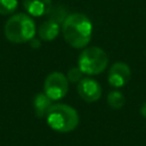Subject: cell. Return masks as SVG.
I'll return each instance as SVG.
<instances>
[{"label":"cell","mask_w":146,"mask_h":146,"mask_svg":"<svg viewBox=\"0 0 146 146\" xmlns=\"http://www.w3.org/2000/svg\"><path fill=\"white\" fill-rule=\"evenodd\" d=\"M30 42H31V46H32L33 48H38V47L40 46V41L36 40L35 38H33L32 40H30Z\"/></svg>","instance_id":"15"},{"label":"cell","mask_w":146,"mask_h":146,"mask_svg":"<svg viewBox=\"0 0 146 146\" xmlns=\"http://www.w3.org/2000/svg\"><path fill=\"white\" fill-rule=\"evenodd\" d=\"M25 10L34 17L47 15L51 8V0H23Z\"/></svg>","instance_id":"8"},{"label":"cell","mask_w":146,"mask_h":146,"mask_svg":"<svg viewBox=\"0 0 146 146\" xmlns=\"http://www.w3.org/2000/svg\"><path fill=\"white\" fill-rule=\"evenodd\" d=\"M48 125L57 132H70L79 124V114L67 104H54L46 115Z\"/></svg>","instance_id":"3"},{"label":"cell","mask_w":146,"mask_h":146,"mask_svg":"<svg viewBox=\"0 0 146 146\" xmlns=\"http://www.w3.org/2000/svg\"><path fill=\"white\" fill-rule=\"evenodd\" d=\"M52 100L44 94V92H39L34 96L33 98V108L35 112V115L38 117H43L47 115L49 112L50 107L52 106Z\"/></svg>","instance_id":"10"},{"label":"cell","mask_w":146,"mask_h":146,"mask_svg":"<svg viewBox=\"0 0 146 146\" xmlns=\"http://www.w3.org/2000/svg\"><path fill=\"white\" fill-rule=\"evenodd\" d=\"M78 94L84 102L94 103L100 98L102 87L96 80L91 78H83L78 83Z\"/></svg>","instance_id":"6"},{"label":"cell","mask_w":146,"mask_h":146,"mask_svg":"<svg viewBox=\"0 0 146 146\" xmlns=\"http://www.w3.org/2000/svg\"><path fill=\"white\" fill-rule=\"evenodd\" d=\"M130 75H131V71L128 64L123 62H116L110 68L108 82L114 88H121L129 82Z\"/></svg>","instance_id":"7"},{"label":"cell","mask_w":146,"mask_h":146,"mask_svg":"<svg viewBox=\"0 0 146 146\" xmlns=\"http://www.w3.org/2000/svg\"><path fill=\"white\" fill-rule=\"evenodd\" d=\"M17 0H0V15H9L17 9Z\"/></svg>","instance_id":"13"},{"label":"cell","mask_w":146,"mask_h":146,"mask_svg":"<svg viewBox=\"0 0 146 146\" xmlns=\"http://www.w3.org/2000/svg\"><path fill=\"white\" fill-rule=\"evenodd\" d=\"M62 30L65 41L73 48H86L91 40L92 24L83 14H70L63 22Z\"/></svg>","instance_id":"1"},{"label":"cell","mask_w":146,"mask_h":146,"mask_svg":"<svg viewBox=\"0 0 146 146\" xmlns=\"http://www.w3.org/2000/svg\"><path fill=\"white\" fill-rule=\"evenodd\" d=\"M36 29L32 17L27 14L13 15L5 25V35L13 43H23L32 40Z\"/></svg>","instance_id":"2"},{"label":"cell","mask_w":146,"mask_h":146,"mask_svg":"<svg viewBox=\"0 0 146 146\" xmlns=\"http://www.w3.org/2000/svg\"><path fill=\"white\" fill-rule=\"evenodd\" d=\"M78 64L80 70L87 75H97L105 71L108 64L106 52L99 47H88L79 56Z\"/></svg>","instance_id":"4"},{"label":"cell","mask_w":146,"mask_h":146,"mask_svg":"<svg viewBox=\"0 0 146 146\" xmlns=\"http://www.w3.org/2000/svg\"><path fill=\"white\" fill-rule=\"evenodd\" d=\"M58 33H59V24L51 19L44 21L38 29V35L43 41H51L56 39Z\"/></svg>","instance_id":"9"},{"label":"cell","mask_w":146,"mask_h":146,"mask_svg":"<svg viewBox=\"0 0 146 146\" xmlns=\"http://www.w3.org/2000/svg\"><path fill=\"white\" fill-rule=\"evenodd\" d=\"M48 15V19H51L58 24H63V22L65 21V18L68 16L67 13H66V9L62 6H51L49 13L47 14Z\"/></svg>","instance_id":"12"},{"label":"cell","mask_w":146,"mask_h":146,"mask_svg":"<svg viewBox=\"0 0 146 146\" xmlns=\"http://www.w3.org/2000/svg\"><path fill=\"white\" fill-rule=\"evenodd\" d=\"M68 90V80L62 72H51L44 80L43 91L51 100L64 98Z\"/></svg>","instance_id":"5"},{"label":"cell","mask_w":146,"mask_h":146,"mask_svg":"<svg viewBox=\"0 0 146 146\" xmlns=\"http://www.w3.org/2000/svg\"><path fill=\"white\" fill-rule=\"evenodd\" d=\"M140 114L144 116V117H146V102L141 105V107H140Z\"/></svg>","instance_id":"16"},{"label":"cell","mask_w":146,"mask_h":146,"mask_svg":"<svg viewBox=\"0 0 146 146\" xmlns=\"http://www.w3.org/2000/svg\"><path fill=\"white\" fill-rule=\"evenodd\" d=\"M125 103V98L123 94L119 90H112L107 95V104L113 110H120L123 107Z\"/></svg>","instance_id":"11"},{"label":"cell","mask_w":146,"mask_h":146,"mask_svg":"<svg viewBox=\"0 0 146 146\" xmlns=\"http://www.w3.org/2000/svg\"><path fill=\"white\" fill-rule=\"evenodd\" d=\"M83 72L80 70V67H72L70 68V71L67 72V80L68 82H72V83H79L82 79H83Z\"/></svg>","instance_id":"14"}]
</instances>
